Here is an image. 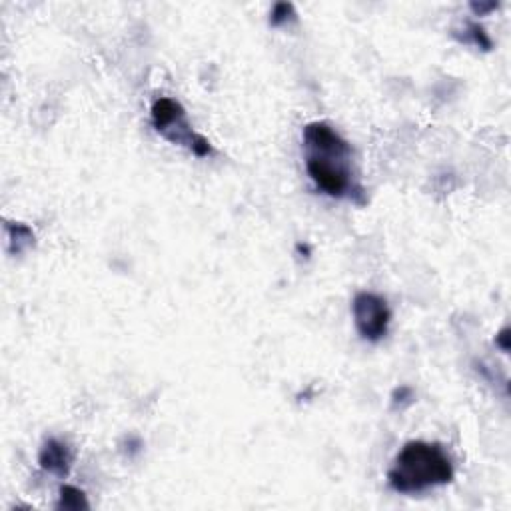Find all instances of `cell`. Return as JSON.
Segmentation results:
<instances>
[{
	"mask_svg": "<svg viewBox=\"0 0 511 511\" xmlns=\"http://www.w3.org/2000/svg\"><path fill=\"white\" fill-rule=\"evenodd\" d=\"M497 9V2H485V4H478V2H471V11L475 12V14H480V16H483V14H488V12L491 11H495Z\"/></svg>",
	"mask_w": 511,
	"mask_h": 511,
	"instance_id": "cell-11",
	"label": "cell"
},
{
	"mask_svg": "<svg viewBox=\"0 0 511 511\" xmlns=\"http://www.w3.org/2000/svg\"><path fill=\"white\" fill-rule=\"evenodd\" d=\"M414 402V389L407 386H399L394 389L392 394V406L394 409H402V407L409 406Z\"/></svg>",
	"mask_w": 511,
	"mask_h": 511,
	"instance_id": "cell-10",
	"label": "cell"
},
{
	"mask_svg": "<svg viewBox=\"0 0 511 511\" xmlns=\"http://www.w3.org/2000/svg\"><path fill=\"white\" fill-rule=\"evenodd\" d=\"M306 170L318 190L364 206V188L354 180L352 146L328 122H310L302 132Z\"/></svg>",
	"mask_w": 511,
	"mask_h": 511,
	"instance_id": "cell-1",
	"label": "cell"
},
{
	"mask_svg": "<svg viewBox=\"0 0 511 511\" xmlns=\"http://www.w3.org/2000/svg\"><path fill=\"white\" fill-rule=\"evenodd\" d=\"M88 500H86V493L74 485H63L60 488V500H58V510H88Z\"/></svg>",
	"mask_w": 511,
	"mask_h": 511,
	"instance_id": "cell-7",
	"label": "cell"
},
{
	"mask_svg": "<svg viewBox=\"0 0 511 511\" xmlns=\"http://www.w3.org/2000/svg\"><path fill=\"white\" fill-rule=\"evenodd\" d=\"M9 238H11V250L14 254H24L34 246V234L24 224H9Z\"/></svg>",
	"mask_w": 511,
	"mask_h": 511,
	"instance_id": "cell-6",
	"label": "cell"
},
{
	"mask_svg": "<svg viewBox=\"0 0 511 511\" xmlns=\"http://www.w3.org/2000/svg\"><path fill=\"white\" fill-rule=\"evenodd\" d=\"M38 463L44 471L58 475V478H66L72 468V449L68 448V443L63 439L50 438L42 446L41 453H38Z\"/></svg>",
	"mask_w": 511,
	"mask_h": 511,
	"instance_id": "cell-5",
	"label": "cell"
},
{
	"mask_svg": "<svg viewBox=\"0 0 511 511\" xmlns=\"http://www.w3.org/2000/svg\"><path fill=\"white\" fill-rule=\"evenodd\" d=\"M294 16H296L294 4H290V2H278V4L271 9L270 24L271 26H282V24H286L288 21H292Z\"/></svg>",
	"mask_w": 511,
	"mask_h": 511,
	"instance_id": "cell-9",
	"label": "cell"
},
{
	"mask_svg": "<svg viewBox=\"0 0 511 511\" xmlns=\"http://www.w3.org/2000/svg\"><path fill=\"white\" fill-rule=\"evenodd\" d=\"M495 344L500 345L503 352H510V330H507V328H503L500 334H497Z\"/></svg>",
	"mask_w": 511,
	"mask_h": 511,
	"instance_id": "cell-12",
	"label": "cell"
},
{
	"mask_svg": "<svg viewBox=\"0 0 511 511\" xmlns=\"http://www.w3.org/2000/svg\"><path fill=\"white\" fill-rule=\"evenodd\" d=\"M453 480V463L439 443L409 441L387 471L389 488L397 493H419Z\"/></svg>",
	"mask_w": 511,
	"mask_h": 511,
	"instance_id": "cell-2",
	"label": "cell"
},
{
	"mask_svg": "<svg viewBox=\"0 0 511 511\" xmlns=\"http://www.w3.org/2000/svg\"><path fill=\"white\" fill-rule=\"evenodd\" d=\"M354 322L357 334L367 342H380L386 338L392 322V312L386 298L372 292H360L352 302Z\"/></svg>",
	"mask_w": 511,
	"mask_h": 511,
	"instance_id": "cell-3",
	"label": "cell"
},
{
	"mask_svg": "<svg viewBox=\"0 0 511 511\" xmlns=\"http://www.w3.org/2000/svg\"><path fill=\"white\" fill-rule=\"evenodd\" d=\"M466 32H468V36H466V41L468 42H473L475 46H480V48H483V50H491V38L488 36V32H485V28L483 26H480L478 22H468V28H466Z\"/></svg>",
	"mask_w": 511,
	"mask_h": 511,
	"instance_id": "cell-8",
	"label": "cell"
},
{
	"mask_svg": "<svg viewBox=\"0 0 511 511\" xmlns=\"http://www.w3.org/2000/svg\"><path fill=\"white\" fill-rule=\"evenodd\" d=\"M152 124L160 134L168 138L170 142H178V144H186L192 150L194 142L198 140V136L192 128H190L188 120H186V112L182 104L174 100L162 96L152 104Z\"/></svg>",
	"mask_w": 511,
	"mask_h": 511,
	"instance_id": "cell-4",
	"label": "cell"
}]
</instances>
